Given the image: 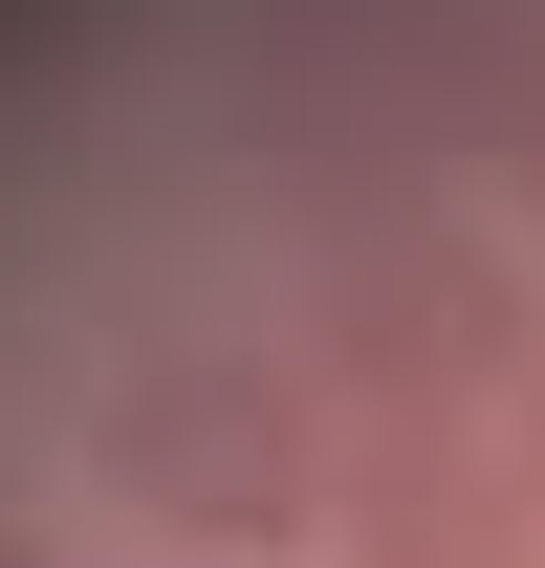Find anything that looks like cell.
<instances>
[{
  "mask_svg": "<svg viewBox=\"0 0 545 568\" xmlns=\"http://www.w3.org/2000/svg\"><path fill=\"white\" fill-rule=\"evenodd\" d=\"M545 372V284L480 241V219H371V241H328V284H306V394H328L349 437H480L524 416Z\"/></svg>",
  "mask_w": 545,
  "mask_h": 568,
  "instance_id": "6da1fadb",
  "label": "cell"
},
{
  "mask_svg": "<svg viewBox=\"0 0 545 568\" xmlns=\"http://www.w3.org/2000/svg\"><path fill=\"white\" fill-rule=\"evenodd\" d=\"M110 503H132L153 547H197V568H263V547H328V481H349V437L328 394H306V351H153L132 394H110Z\"/></svg>",
  "mask_w": 545,
  "mask_h": 568,
  "instance_id": "7a4b0ae2",
  "label": "cell"
},
{
  "mask_svg": "<svg viewBox=\"0 0 545 568\" xmlns=\"http://www.w3.org/2000/svg\"><path fill=\"white\" fill-rule=\"evenodd\" d=\"M328 547L349 568H545V481H524L502 416H480V437H349Z\"/></svg>",
  "mask_w": 545,
  "mask_h": 568,
  "instance_id": "3957f363",
  "label": "cell"
},
{
  "mask_svg": "<svg viewBox=\"0 0 545 568\" xmlns=\"http://www.w3.org/2000/svg\"><path fill=\"white\" fill-rule=\"evenodd\" d=\"M502 437H524V481H545V372H524V416H502Z\"/></svg>",
  "mask_w": 545,
  "mask_h": 568,
  "instance_id": "277c9868",
  "label": "cell"
},
{
  "mask_svg": "<svg viewBox=\"0 0 545 568\" xmlns=\"http://www.w3.org/2000/svg\"><path fill=\"white\" fill-rule=\"evenodd\" d=\"M0 568H44V547H22V525H0Z\"/></svg>",
  "mask_w": 545,
  "mask_h": 568,
  "instance_id": "5b68a950",
  "label": "cell"
}]
</instances>
